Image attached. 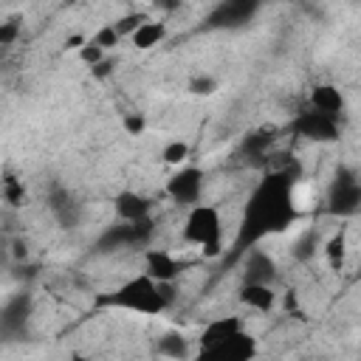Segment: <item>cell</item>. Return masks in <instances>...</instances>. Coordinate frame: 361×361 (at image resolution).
<instances>
[{
    "mask_svg": "<svg viewBox=\"0 0 361 361\" xmlns=\"http://www.w3.org/2000/svg\"><path fill=\"white\" fill-rule=\"evenodd\" d=\"M180 240L186 245L200 248L203 257H217L223 251V214H220V209L212 203H203V200L189 206L183 226H180Z\"/></svg>",
    "mask_w": 361,
    "mask_h": 361,
    "instance_id": "obj_3",
    "label": "cell"
},
{
    "mask_svg": "<svg viewBox=\"0 0 361 361\" xmlns=\"http://www.w3.org/2000/svg\"><path fill=\"white\" fill-rule=\"evenodd\" d=\"M23 34V25H20V17H8L0 23V45H14Z\"/></svg>",
    "mask_w": 361,
    "mask_h": 361,
    "instance_id": "obj_27",
    "label": "cell"
},
{
    "mask_svg": "<svg viewBox=\"0 0 361 361\" xmlns=\"http://www.w3.org/2000/svg\"><path fill=\"white\" fill-rule=\"evenodd\" d=\"M147 17H149L147 11H130V14H121L118 20H113V28H116V31H118V37L124 39V37H130V34H133V31H135Z\"/></svg>",
    "mask_w": 361,
    "mask_h": 361,
    "instance_id": "obj_23",
    "label": "cell"
},
{
    "mask_svg": "<svg viewBox=\"0 0 361 361\" xmlns=\"http://www.w3.org/2000/svg\"><path fill=\"white\" fill-rule=\"evenodd\" d=\"M76 56H79V62L82 65H87V68H93L96 62H102L104 56H107V51L102 48V45H96L93 39H85L79 48H76Z\"/></svg>",
    "mask_w": 361,
    "mask_h": 361,
    "instance_id": "obj_25",
    "label": "cell"
},
{
    "mask_svg": "<svg viewBox=\"0 0 361 361\" xmlns=\"http://www.w3.org/2000/svg\"><path fill=\"white\" fill-rule=\"evenodd\" d=\"M90 39H93L96 45H102L107 54H110V51H113V48L121 42V37H118V31L113 28V23H107V25H99V28L93 31V37H90Z\"/></svg>",
    "mask_w": 361,
    "mask_h": 361,
    "instance_id": "obj_26",
    "label": "cell"
},
{
    "mask_svg": "<svg viewBox=\"0 0 361 361\" xmlns=\"http://www.w3.org/2000/svg\"><path fill=\"white\" fill-rule=\"evenodd\" d=\"M90 73H93L96 79H104L107 73H113V59H110V56H104L102 62H96V65L90 68Z\"/></svg>",
    "mask_w": 361,
    "mask_h": 361,
    "instance_id": "obj_30",
    "label": "cell"
},
{
    "mask_svg": "<svg viewBox=\"0 0 361 361\" xmlns=\"http://www.w3.org/2000/svg\"><path fill=\"white\" fill-rule=\"evenodd\" d=\"M28 316H31V296H28V293L11 296V299L0 307V333H3V336L20 333V330L25 327Z\"/></svg>",
    "mask_w": 361,
    "mask_h": 361,
    "instance_id": "obj_17",
    "label": "cell"
},
{
    "mask_svg": "<svg viewBox=\"0 0 361 361\" xmlns=\"http://www.w3.org/2000/svg\"><path fill=\"white\" fill-rule=\"evenodd\" d=\"M0 195H3V200H6L8 206H23V203H25V197H28L25 183H23L17 175H6V178H3Z\"/></svg>",
    "mask_w": 361,
    "mask_h": 361,
    "instance_id": "obj_22",
    "label": "cell"
},
{
    "mask_svg": "<svg viewBox=\"0 0 361 361\" xmlns=\"http://www.w3.org/2000/svg\"><path fill=\"white\" fill-rule=\"evenodd\" d=\"M262 0H217L212 11L203 20V28L209 31H240L254 23L259 14Z\"/></svg>",
    "mask_w": 361,
    "mask_h": 361,
    "instance_id": "obj_7",
    "label": "cell"
},
{
    "mask_svg": "<svg viewBox=\"0 0 361 361\" xmlns=\"http://www.w3.org/2000/svg\"><path fill=\"white\" fill-rule=\"evenodd\" d=\"M189 152H192V147H189L183 138H169V141L161 147V161L169 164V166H180V164L189 161Z\"/></svg>",
    "mask_w": 361,
    "mask_h": 361,
    "instance_id": "obj_21",
    "label": "cell"
},
{
    "mask_svg": "<svg viewBox=\"0 0 361 361\" xmlns=\"http://www.w3.org/2000/svg\"><path fill=\"white\" fill-rule=\"evenodd\" d=\"M259 353V344H257V336L243 327L237 333H231L228 338H223L220 344H214L212 350L200 353L203 358H220V361H248Z\"/></svg>",
    "mask_w": 361,
    "mask_h": 361,
    "instance_id": "obj_10",
    "label": "cell"
},
{
    "mask_svg": "<svg viewBox=\"0 0 361 361\" xmlns=\"http://www.w3.org/2000/svg\"><path fill=\"white\" fill-rule=\"evenodd\" d=\"M324 254H327L330 265L338 268L341 259H344V237H341V234H333V237L327 240V245H324Z\"/></svg>",
    "mask_w": 361,
    "mask_h": 361,
    "instance_id": "obj_29",
    "label": "cell"
},
{
    "mask_svg": "<svg viewBox=\"0 0 361 361\" xmlns=\"http://www.w3.org/2000/svg\"><path fill=\"white\" fill-rule=\"evenodd\" d=\"M324 203H327V212L333 217H353L361 209V180H358V172L353 166L341 164L333 172Z\"/></svg>",
    "mask_w": 361,
    "mask_h": 361,
    "instance_id": "obj_5",
    "label": "cell"
},
{
    "mask_svg": "<svg viewBox=\"0 0 361 361\" xmlns=\"http://www.w3.org/2000/svg\"><path fill=\"white\" fill-rule=\"evenodd\" d=\"M152 197L135 189H121L113 197V214L116 220H149L152 217Z\"/></svg>",
    "mask_w": 361,
    "mask_h": 361,
    "instance_id": "obj_12",
    "label": "cell"
},
{
    "mask_svg": "<svg viewBox=\"0 0 361 361\" xmlns=\"http://www.w3.org/2000/svg\"><path fill=\"white\" fill-rule=\"evenodd\" d=\"M203 189H206V169H200L197 164H180L175 166V172L166 178V197L175 203V206H195L200 197H203Z\"/></svg>",
    "mask_w": 361,
    "mask_h": 361,
    "instance_id": "obj_8",
    "label": "cell"
},
{
    "mask_svg": "<svg viewBox=\"0 0 361 361\" xmlns=\"http://www.w3.org/2000/svg\"><path fill=\"white\" fill-rule=\"evenodd\" d=\"M237 302L254 313H271L279 302V293L271 282H240Z\"/></svg>",
    "mask_w": 361,
    "mask_h": 361,
    "instance_id": "obj_13",
    "label": "cell"
},
{
    "mask_svg": "<svg viewBox=\"0 0 361 361\" xmlns=\"http://www.w3.org/2000/svg\"><path fill=\"white\" fill-rule=\"evenodd\" d=\"M290 133L310 144H333L341 138V118L313 110V107H305L290 118Z\"/></svg>",
    "mask_w": 361,
    "mask_h": 361,
    "instance_id": "obj_6",
    "label": "cell"
},
{
    "mask_svg": "<svg viewBox=\"0 0 361 361\" xmlns=\"http://www.w3.org/2000/svg\"><path fill=\"white\" fill-rule=\"evenodd\" d=\"M155 350H158V355H166V358H186V355H192L189 338L183 333H164L155 341Z\"/></svg>",
    "mask_w": 361,
    "mask_h": 361,
    "instance_id": "obj_20",
    "label": "cell"
},
{
    "mask_svg": "<svg viewBox=\"0 0 361 361\" xmlns=\"http://www.w3.org/2000/svg\"><path fill=\"white\" fill-rule=\"evenodd\" d=\"M175 302V282H155L149 274H135L116 285L107 293L96 296L99 307L110 310H127V313H141V316H161L169 310Z\"/></svg>",
    "mask_w": 361,
    "mask_h": 361,
    "instance_id": "obj_2",
    "label": "cell"
},
{
    "mask_svg": "<svg viewBox=\"0 0 361 361\" xmlns=\"http://www.w3.org/2000/svg\"><path fill=\"white\" fill-rule=\"evenodd\" d=\"M121 127H124L127 135H144L147 133V118H144V113H124Z\"/></svg>",
    "mask_w": 361,
    "mask_h": 361,
    "instance_id": "obj_28",
    "label": "cell"
},
{
    "mask_svg": "<svg viewBox=\"0 0 361 361\" xmlns=\"http://www.w3.org/2000/svg\"><path fill=\"white\" fill-rule=\"evenodd\" d=\"M152 234H155L152 217L149 220H116L99 234L96 251L110 254V251H124V248H147Z\"/></svg>",
    "mask_w": 361,
    "mask_h": 361,
    "instance_id": "obj_4",
    "label": "cell"
},
{
    "mask_svg": "<svg viewBox=\"0 0 361 361\" xmlns=\"http://www.w3.org/2000/svg\"><path fill=\"white\" fill-rule=\"evenodd\" d=\"M166 34H169V25L164 23V20H158V17H147L127 39L138 48V51H149V48H158L164 39H166Z\"/></svg>",
    "mask_w": 361,
    "mask_h": 361,
    "instance_id": "obj_19",
    "label": "cell"
},
{
    "mask_svg": "<svg viewBox=\"0 0 361 361\" xmlns=\"http://www.w3.org/2000/svg\"><path fill=\"white\" fill-rule=\"evenodd\" d=\"M186 90L192 96H212L217 90V79L212 73H195L189 82H186Z\"/></svg>",
    "mask_w": 361,
    "mask_h": 361,
    "instance_id": "obj_24",
    "label": "cell"
},
{
    "mask_svg": "<svg viewBox=\"0 0 361 361\" xmlns=\"http://www.w3.org/2000/svg\"><path fill=\"white\" fill-rule=\"evenodd\" d=\"M85 39H87V37H82V34H71V37L65 39V48H73V51H76V48H79Z\"/></svg>",
    "mask_w": 361,
    "mask_h": 361,
    "instance_id": "obj_32",
    "label": "cell"
},
{
    "mask_svg": "<svg viewBox=\"0 0 361 361\" xmlns=\"http://www.w3.org/2000/svg\"><path fill=\"white\" fill-rule=\"evenodd\" d=\"M243 254H245V257H243V282H271V285H274V282L279 279L276 259H274L268 251L251 245V248H245Z\"/></svg>",
    "mask_w": 361,
    "mask_h": 361,
    "instance_id": "obj_11",
    "label": "cell"
},
{
    "mask_svg": "<svg viewBox=\"0 0 361 361\" xmlns=\"http://www.w3.org/2000/svg\"><path fill=\"white\" fill-rule=\"evenodd\" d=\"M243 327H248V324H245V319H243V316H234V313L209 319V322L203 324L200 336H197V353L212 350L214 344H220L223 338H228L231 333H237V330H243Z\"/></svg>",
    "mask_w": 361,
    "mask_h": 361,
    "instance_id": "obj_14",
    "label": "cell"
},
{
    "mask_svg": "<svg viewBox=\"0 0 361 361\" xmlns=\"http://www.w3.org/2000/svg\"><path fill=\"white\" fill-rule=\"evenodd\" d=\"M152 6H155L161 14H172V11H178V8L183 6V0H152Z\"/></svg>",
    "mask_w": 361,
    "mask_h": 361,
    "instance_id": "obj_31",
    "label": "cell"
},
{
    "mask_svg": "<svg viewBox=\"0 0 361 361\" xmlns=\"http://www.w3.org/2000/svg\"><path fill=\"white\" fill-rule=\"evenodd\" d=\"M299 175H302L299 161H293V166H268L259 175L240 214V228L234 240L240 251L259 245L265 237L288 231L299 220V206H296Z\"/></svg>",
    "mask_w": 361,
    "mask_h": 361,
    "instance_id": "obj_1",
    "label": "cell"
},
{
    "mask_svg": "<svg viewBox=\"0 0 361 361\" xmlns=\"http://www.w3.org/2000/svg\"><path fill=\"white\" fill-rule=\"evenodd\" d=\"M48 212L56 220L59 228H79L85 220V203L79 200V195L62 183H54L48 189Z\"/></svg>",
    "mask_w": 361,
    "mask_h": 361,
    "instance_id": "obj_9",
    "label": "cell"
},
{
    "mask_svg": "<svg viewBox=\"0 0 361 361\" xmlns=\"http://www.w3.org/2000/svg\"><path fill=\"white\" fill-rule=\"evenodd\" d=\"M307 107L341 118V113H344V107H347V99H344V93H341L338 85H333V82H316V85L307 90Z\"/></svg>",
    "mask_w": 361,
    "mask_h": 361,
    "instance_id": "obj_16",
    "label": "cell"
},
{
    "mask_svg": "<svg viewBox=\"0 0 361 361\" xmlns=\"http://www.w3.org/2000/svg\"><path fill=\"white\" fill-rule=\"evenodd\" d=\"M14 257H17V259H20V257H25V243L14 240Z\"/></svg>",
    "mask_w": 361,
    "mask_h": 361,
    "instance_id": "obj_33",
    "label": "cell"
},
{
    "mask_svg": "<svg viewBox=\"0 0 361 361\" xmlns=\"http://www.w3.org/2000/svg\"><path fill=\"white\" fill-rule=\"evenodd\" d=\"M180 262L166 248H149L144 251V274H149L155 282H175L180 276Z\"/></svg>",
    "mask_w": 361,
    "mask_h": 361,
    "instance_id": "obj_15",
    "label": "cell"
},
{
    "mask_svg": "<svg viewBox=\"0 0 361 361\" xmlns=\"http://www.w3.org/2000/svg\"><path fill=\"white\" fill-rule=\"evenodd\" d=\"M276 138H279V130L276 127H257V130H251V133L243 135L240 152L245 158H265V155H271Z\"/></svg>",
    "mask_w": 361,
    "mask_h": 361,
    "instance_id": "obj_18",
    "label": "cell"
}]
</instances>
